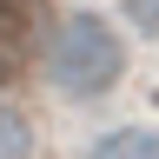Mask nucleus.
Here are the masks:
<instances>
[{
  "label": "nucleus",
  "instance_id": "nucleus-1",
  "mask_svg": "<svg viewBox=\"0 0 159 159\" xmlns=\"http://www.w3.org/2000/svg\"><path fill=\"white\" fill-rule=\"evenodd\" d=\"M47 80L66 99H99L126 80V40L99 13H66L47 40Z\"/></svg>",
  "mask_w": 159,
  "mask_h": 159
},
{
  "label": "nucleus",
  "instance_id": "nucleus-2",
  "mask_svg": "<svg viewBox=\"0 0 159 159\" xmlns=\"http://www.w3.org/2000/svg\"><path fill=\"white\" fill-rule=\"evenodd\" d=\"M93 159H159V133L152 126H119L93 146Z\"/></svg>",
  "mask_w": 159,
  "mask_h": 159
},
{
  "label": "nucleus",
  "instance_id": "nucleus-3",
  "mask_svg": "<svg viewBox=\"0 0 159 159\" xmlns=\"http://www.w3.org/2000/svg\"><path fill=\"white\" fill-rule=\"evenodd\" d=\"M0 159H33V126L0 99Z\"/></svg>",
  "mask_w": 159,
  "mask_h": 159
},
{
  "label": "nucleus",
  "instance_id": "nucleus-4",
  "mask_svg": "<svg viewBox=\"0 0 159 159\" xmlns=\"http://www.w3.org/2000/svg\"><path fill=\"white\" fill-rule=\"evenodd\" d=\"M126 13H133V27L146 40H159V0H126Z\"/></svg>",
  "mask_w": 159,
  "mask_h": 159
}]
</instances>
